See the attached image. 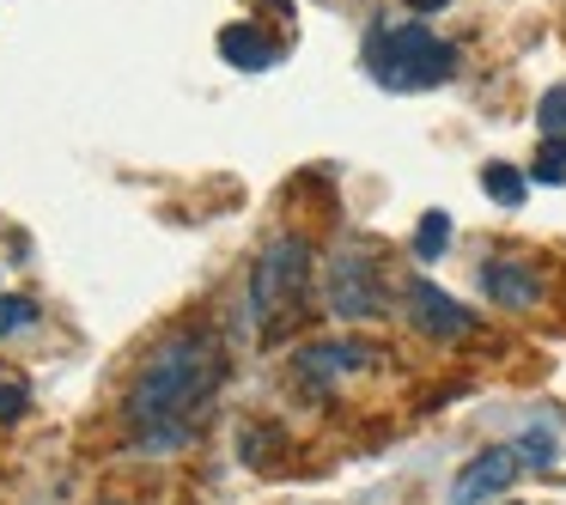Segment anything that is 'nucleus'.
Wrapping results in <instances>:
<instances>
[{
  "label": "nucleus",
  "instance_id": "nucleus-1",
  "mask_svg": "<svg viewBox=\"0 0 566 505\" xmlns=\"http://www.w3.org/2000/svg\"><path fill=\"white\" fill-rule=\"evenodd\" d=\"M220 378H226V359L213 335L201 329L165 335L123 396L128 451H177V444H189V432H196L201 408L213 402Z\"/></svg>",
  "mask_w": 566,
  "mask_h": 505
},
{
  "label": "nucleus",
  "instance_id": "nucleus-2",
  "mask_svg": "<svg viewBox=\"0 0 566 505\" xmlns=\"http://www.w3.org/2000/svg\"><path fill=\"white\" fill-rule=\"evenodd\" d=\"M366 67L378 86L390 92H427V86H444L457 74V50L444 38H432L420 19L408 25H378L366 38Z\"/></svg>",
  "mask_w": 566,
  "mask_h": 505
},
{
  "label": "nucleus",
  "instance_id": "nucleus-3",
  "mask_svg": "<svg viewBox=\"0 0 566 505\" xmlns=\"http://www.w3.org/2000/svg\"><path fill=\"white\" fill-rule=\"evenodd\" d=\"M311 286V244L305 238H274L269 250L256 256V269H250V286H244V317L256 335H269L274 323H286L298 311V298H305Z\"/></svg>",
  "mask_w": 566,
  "mask_h": 505
},
{
  "label": "nucleus",
  "instance_id": "nucleus-4",
  "mask_svg": "<svg viewBox=\"0 0 566 505\" xmlns=\"http://www.w3.org/2000/svg\"><path fill=\"white\" fill-rule=\"evenodd\" d=\"M329 311L335 317H347V323H359V317H378L384 311V281H378V262L366 256V250H335V262H329Z\"/></svg>",
  "mask_w": 566,
  "mask_h": 505
},
{
  "label": "nucleus",
  "instance_id": "nucleus-5",
  "mask_svg": "<svg viewBox=\"0 0 566 505\" xmlns=\"http://www.w3.org/2000/svg\"><path fill=\"white\" fill-rule=\"evenodd\" d=\"M517 469H524V456H517L512 444H493V451L469 456V463L457 469V481H451V505H481V499H500V493L517 481Z\"/></svg>",
  "mask_w": 566,
  "mask_h": 505
},
{
  "label": "nucleus",
  "instance_id": "nucleus-6",
  "mask_svg": "<svg viewBox=\"0 0 566 505\" xmlns=\"http://www.w3.org/2000/svg\"><path fill=\"white\" fill-rule=\"evenodd\" d=\"M408 317H415V329L432 335V341H457V335L475 329V311H463L444 286H432V281H408Z\"/></svg>",
  "mask_w": 566,
  "mask_h": 505
},
{
  "label": "nucleus",
  "instance_id": "nucleus-7",
  "mask_svg": "<svg viewBox=\"0 0 566 505\" xmlns=\"http://www.w3.org/2000/svg\"><path fill=\"white\" fill-rule=\"evenodd\" d=\"M481 286H488V298L505 305V311H524V305L542 298V274L530 269V262H517V256H493L488 269H481Z\"/></svg>",
  "mask_w": 566,
  "mask_h": 505
},
{
  "label": "nucleus",
  "instance_id": "nucleus-8",
  "mask_svg": "<svg viewBox=\"0 0 566 505\" xmlns=\"http://www.w3.org/2000/svg\"><path fill=\"white\" fill-rule=\"evenodd\" d=\"M366 359H371L366 341H317V347L298 354V378H305V383H329V378H342V371H359Z\"/></svg>",
  "mask_w": 566,
  "mask_h": 505
},
{
  "label": "nucleus",
  "instance_id": "nucleus-9",
  "mask_svg": "<svg viewBox=\"0 0 566 505\" xmlns=\"http://www.w3.org/2000/svg\"><path fill=\"white\" fill-rule=\"evenodd\" d=\"M220 55H226V67L262 74V67L281 62V43H274L269 31H256V25H226V31H220Z\"/></svg>",
  "mask_w": 566,
  "mask_h": 505
},
{
  "label": "nucleus",
  "instance_id": "nucleus-10",
  "mask_svg": "<svg viewBox=\"0 0 566 505\" xmlns=\"http://www.w3.org/2000/svg\"><path fill=\"white\" fill-rule=\"evenodd\" d=\"M481 189H488L500 208H517L530 183H524V171H512V165H488V171H481Z\"/></svg>",
  "mask_w": 566,
  "mask_h": 505
},
{
  "label": "nucleus",
  "instance_id": "nucleus-11",
  "mask_svg": "<svg viewBox=\"0 0 566 505\" xmlns=\"http://www.w3.org/2000/svg\"><path fill=\"white\" fill-rule=\"evenodd\" d=\"M444 244H451V213H427V220H420V232H415V256L432 262Z\"/></svg>",
  "mask_w": 566,
  "mask_h": 505
},
{
  "label": "nucleus",
  "instance_id": "nucleus-12",
  "mask_svg": "<svg viewBox=\"0 0 566 505\" xmlns=\"http://www.w3.org/2000/svg\"><path fill=\"white\" fill-rule=\"evenodd\" d=\"M536 123H542V135H548V140H566V86H548V92H542Z\"/></svg>",
  "mask_w": 566,
  "mask_h": 505
},
{
  "label": "nucleus",
  "instance_id": "nucleus-13",
  "mask_svg": "<svg viewBox=\"0 0 566 505\" xmlns=\"http://www.w3.org/2000/svg\"><path fill=\"white\" fill-rule=\"evenodd\" d=\"M530 177H536V183H566V140H542Z\"/></svg>",
  "mask_w": 566,
  "mask_h": 505
},
{
  "label": "nucleus",
  "instance_id": "nucleus-14",
  "mask_svg": "<svg viewBox=\"0 0 566 505\" xmlns=\"http://www.w3.org/2000/svg\"><path fill=\"white\" fill-rule=\"evenodd\" d=\"M38 323V305L31 298H13V293H0V335H19Z\"/></svg>",
  "mask_w": 566,
  "mask_h": 505
},
{
  "label": "nucleus",
  "instance_id": "nucleus-15",
  "mask_svg": "<svg viewBox=\"0 0 566 505\" xmlns=\"http://www.w3.org/2000/svg\"><path fill=\"white\" fill-rule=\"evenodd\" d=\"M31 408V390L25 378H0V420H19Z\"/></svg>",
  "mask_w": 566,
  "mask_h": 505
},
{
  "label": "nucleus",
  "instance_id": "nucleus-16",
  "mask_svg": "<svg viewBox=\"0 0 566 505\" xmlns=\"http://www.w3.org/2000/svg\"><path fill=\"white\" fill-rule=\"evenodd\" d=\"M524 463H548V456H554V439H548V432H524Z\"/></svg>",
  "mask_w": 566,
  "mask_h": 505
},
{
  "label": "nucleus",
  "instance_id": "nucleus-17",
  "mask_svg": "<svg viewBox=\"0 0 566 505\" xmlns=\"http://www.w3.org/2000/svg\"><path fill=\"white\" fill-rule=\"evenodd\" d=\"M408 13H439V7H451V0H402Z\"/></svg>",
  "mask_w": 566,
  "mask_h": 505
},
{
  "label": "nucleus",
  "instance_id": "nucleus-18",
  "mask_svg": "<svg viewBox=\"0 0 566 505\" xmlns=\"http://www.w3.org/2000/svg\"><path fill=\"white\" fill-rule=\"evenodd\" d=\"M111 505H123V499H111Z\"/></svg>",
  "mask_w": 566,
  "mask_h": 505
}]
</instances>
